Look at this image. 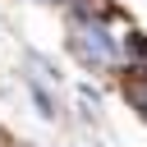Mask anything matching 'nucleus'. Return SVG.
Wrapping results in <instances>:
<instances>
[{
  "label": "nucleus",
  "instance_id": "obj_1",
  "mask_svg": "<svg viewBox=\"0 0 147 147\" xmlns=\"http://www.w3.org/2000/svg\"><path fill=\"white\" fill-rule=\"evenodd\" d=\"M69 51L87 64V69H110L119 60V41L110 37V28L92 14V9H78L74 23H69Z\"/></svg>",
  "mask_w": 147,
  "mask_h": 147
},
{
  "label": "nucleus",
  "instance_id": "obj_2",
  "mask_svg": "<svg viewBox=\"0 0 147 147\" xmlns=\"http://www.w3.org/2000/svg\"><path fill=\"white\" fill-rule=\"evenodd\" d=\"M28 92H32V101H37V110L46 115V119H55V101H51V92L37 83V78H28Z\"/></svg>",
  "mask_w": 147,
  "mask_h": 147
}]
</instances>
